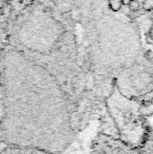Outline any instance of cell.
<instances>
[{
	"mask_svg": "<svg viewBox=\"0 0 153 154\" xmlns=\"http://www.w3.org/2000/svg\"><path fill=\"white\" fill-rule=\"evenodd\" d=\"M131 1H132V0H123V4H124V5H128Z\"/></svg>",
	"mask_w": 153,
	"mask_h": 154,
	"instance_id": "obj_4",
	"label": "cell"
},
{
	"mask_svg": "<svg viewBox=\"0 0 153 154\" xmlns=\"http://www.w3.org/2000/svg\"><path fill=\"white\" fill-rule=\"evenodd\" d=\"M128 8H129V10L132 11V12H136V11H139V1H137V0H132V1L128 4Z\"/></svg>",
	"mask_w": 153,
	"mask_h": 154,
	"instance_id": "obj_2",
	"label": "cell"
},
{
	"mask_svg": "<svg viewBox=\"0 0 153 154\" xmlns=\"http://www.w3.org/2000/svg\"><path fill=\"white\" fill-rule=\"evenodd\" d=\"M108 5L111 11L118 12L124 4H123V0H108Z\"/></svg>",
	"mask_w": 153,
	"mask_h": 154,
	"instance_id": "obj_1",
	"label": "cell"
},
{
	"mask_svg": "<svg viewBox=\"0 0 153 154\" xmlns=\"http://www.w3.org/2000/svg\"><path fill=\"white\" fill-rule=\"evenodd\" d=\"M143 8L145 11L153 10V0H144L143 1Z\"/></svg>",
	"mask_w": 153,
	"mask_h": 154,
	"instance_id": "obj_3",
	"label": "cell"
},
{
	"mask_svg": "<svg viewBox=\"0 0 153 154\" xmlns=\"http://www.w3.org/2000/svg\"><path fill=\"white\" fill-rule=\"evenodd\" d=\"M149 35H150V37H151V38H152V40H153V27L151 29V31H150Z\"/></svg>",
	"mask_w": 153,
	"mask_h": 154,
	"instance_id": "obj_5",
	"label": "cell"
}]
</instances>
